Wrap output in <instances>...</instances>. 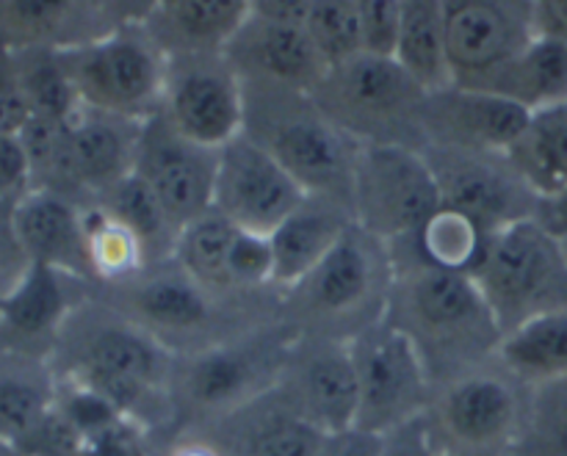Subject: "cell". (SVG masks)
Segmentation results:
<instances>
[{
	"instance_id": "obj_15",
	"label": "cell",
	"mask_w": 567,
	"mask_h": 456,
	"mask_svg": "<svg viewBox=\"0 0 567 456\" xmlns=\"http://www.w3.org/2000/svg\"><path fill=\"white\" fill-rule=\"evenodd\" d=\"M454 83L485 89L543 31L537 0H443Z\"/></svg>"
},
{
	"instance_id": "obj_21",
	"label": "cell",
	"mask_w": 567,
	"mask_h": 456,
	"mask_svg": "<svg viewBox=\"0 0 567 456\" xmlns=\"http://www.w3.org/2000/svg\"><path fill=\"white\" fill-rule=\"evenodd\" d=\"M532 122V111L485 89L446 86L424 100V138L437 147L509 153Z\"/></svg>"
},
{
	"instance_id": "obj_30",
	"label": "cell",
	"mask_w": 567,
	"mask_h": 456,
	"mask_svg": "<svg viewBox=\"0 0 567 456\" xmlns=\"http://www.w3.org/2000/svg\"><path fill=\"white\" fill-rule=\"evenodd\" d=\"M393 59L426 92H441V89L454 86L452 61H449L446 6H443V0H402Z\"/></svg>"
},
{
	"instance_id": "obj_3",
	"label": "cell",
	"mask_w": 567,
	"mask_h": 456,
	"mask_svg": "<svg viewBox=\"0 0 567 456\" xmlns=\"http://www.w3.org/2000/svg\"><path fill=\"white\" fill-rule=\"evenodd\" d=\"M393 263L396 280L385 319L413 343L432 385L496 363L504 332L474 277L402 252H393Z\"/></svg>"
},
{
	"instance_id": "obj_49",
	"label": "cell",
	"mask_w": 567,
	"mask_h": 456,
	"mask_svg": "<svg viewBox=\"0 0 567 456\" xmlns=\"http://www.w3.org/2000/svg\"><path fill=\"white\" fill-rule=\"evenodd\" d=\"M543 31H557L567 37V0H537Z\"/></svg>"
},
{
	"instance_id": "obj_14",
	"label": "cell",
	"mask_w": 567,
	"mask_h": 456,
	"mask_svg": "<svg viewBox=\"0 0 567 456\" xmlns=\"http://www.w3.org/2000/svg\"><path fill=\"white\" fill-rule=\"evenodd\" d=\"M161 114L205 147H225L244 131V81L225 50L166 55Z\"/></svg>"
},
{
	"instance_id": "obj_42",
	"label": "cell",
	"mask_w": 567,
	"mask_h": 456,
	"mask_svg": "<svg viewBox=\"0 0 567 456\" xmlns=\"http://www.w3.org/2000/svg\"><path fill=\"white\" fill-rule=\"evenodd\" d=\"M31 188V160L25 144L14 133H0V197L17 203Z\"/></svg>"
},
{
	"instance_id": "obj_37",
	"label": "cell",
	"mask_w": 567,
	"mask_h": 456,
	"mask_svg": "<svg viewBox=\"0 0 567 456\" xmlns=\"http://www.w3.org/2000/svg\"><path fill=\"white\" fill-rule=\"evenodd\" d=\"M83 221H86L94 282L116 280V277H125L144 266V255L136 238L120 221L111 219L103 208L83 205Z\"/></svg>"
},
{
	"instance_id": "obj_46",
	"label": "cell",
	"mask_w": 567,
	"mask_h": 456,
	"mask_svg": "<svg viewBox=\"0 0 567 456\" xmlns=\"http://www.w3.org/2000/svg\"><path fill=\"white\" fill-rule=\"evenodd\" d=\"M161 0H105V20L116 25H144Z\"/></svg>"
},
{
	"instance_id": "obj_6",
	"label": "cell",
	"mask_w": 567,
	"mask_h": 456,
	"mask_svg": "<svg viewBox=\"0 0 567 456\" xmlns=\"http://www.w3.org/2000/svg\"><path fill=\"white\" fill-rule=\"evenodd\" d=\"M291 341L293 330L277 319L214 349L175 357L169 387L172 426L155 443L188 435L271 391Z\"/></svg>"
},
{
	"instance_id": "obj_36",
	"label": "cell",
	"mask_w": 567,
	"mask_h": 456,
	"mask_svg": "<svg viewBox=\"0 0 567 456\" xmlns=\"http://www.w3.org/2000/svg\"><path fill=\"white\" fill-rule=\"evenodd\" d=\"M11 55H14L17 64V81H20L22 92L31 103L33 116L70 122L81 108V100H78L64 64H61L59 50L37 48Z\"/></svg>"
},
{
	"instance_id": "obj_18",
	"label": "cell",
	"mask_w": 567,
	"mask_h": 456,
	"mask_svg": "<svg viewBox=\"0 0 567 456\" xmlns=\"http://www.w3.org/2000/svg\"><path fill=\"white\" fill-rule=\"evenodd\" d=\"M302 199L305 188L244 131L219 147L214 208L236 227L269 238Z\"/></svg>"
},
{
	"instance_id": "obj_54",
	"label": "cell",
	"mask_w": 567,
	"mask_h": 456,
	"mask_svg": "<svg viewBox=\"0 0 567 456\" xmlns=\"http://www.w3.org/2000/svg\"><path fill=\"white\" fill-rule=\"evenodd\" d=\"M437 456H474V454H437Z\"/></svg>"
},
{
	"instance_id": "obj_32",
	"label": "cell",
	"mask_w": 567,
	"mask_h": 456,
	"mask_svg": "<svg viewBox=\"0 0 567 456\" xmlns=\"http://www.w3.org/2000/svg\"><path fill=\"white\" fill-rule=\"evenodd\" d=\"M509 158L548 205L567 197V105L535 111Z\"/></svg>"
},
{
	"instance_id": "obj_33",
	"label": "cell",
	"mask_w": 567,
	"mask_h": 456,
	"mask_svg": "<svg viewBox=\"0 0 567 456\" xmlns=\"http://www.w3.org/2000/svg\"><path fill=\"white\" fill-rule=\"evenodd\" d=\"M89 205L103 208L111 219L120 221V225L136 238L138 247H142L144 263L175 258L181 227L172 221V216L166 214V208L158 203V197L150 191V186L142 177H125V180L111 186L109 191H103Z\"/></svg>"
},
{
	"instance_id": "obj_48",
	"label": "cell",
	"mask_w": 567,
	"mask_h": 456,
	"mask_svg": "<svg viewBox=\"0 0 567 456\" xmlns=\"http://www.w3.org/2000/svg\"><path fill=\"white\" fill-rule=\"evenodd\" d=\"M150 456H219L208 443L197 437H172V441L155 443L150 448Z\"/></svg>"
},
{
	"instance_id": "obj_51",
	"label": "cell",
	"mask_w": 567,
	"mask_h": 456,
	"mask_svg": "<svg viewBox=\"0 0 567 456\" xmlns=\"http://www.w3.org/2000/svg\"><path fill=\"white\" fill-rule=\"evenodd\" d=\"M22 269H25V266H20V269H17V266L0 263V299H3V293L9 291V286L17 280V274H20Z\"/></svg>"
},
{
	"instance_id": "obj_24",
	"label": "cell",
	"mask_w": 567,
	"mask_h": 456,
	"mask_svg": "<svg viewBox=\"0 0 567 456\" xmlns=\"http://www.w3.org/2000/svg\"><path fill=\"white\" fill-rule=\"evenodd\" d=\"M142 122L81 105L70 120V155L86 203L133 175Z\"/></svg>"
},
{
	"instance_id": "obj_16",
	"label": "cell",
	"mask_w": 567,
	"mask_h": 456,
	"mask_svg": "<svg viewBox=\"0 0 567 456\" xmlns=\"http://www.w3.org/2000/svg\"><path fill=\"white\" fill-rule=\"evenodd\" d=\"M219 149L183 136L164 114L142 122L133 175L142 177L177 227L214 208Z\"/></svg>"
},
{
	"instance_id": "obj_47",
	"label": "cell",
	"mask_w": 567,
	"mask_h": 456,
	"mask_svg": "<svg viewBox=\"0 0 567 456\" xmlns=\"http://www.w3.org/2000/svg\"><path fill=\"white\" fill-rule=\"evenodd\" d=\"M0 263L6 266H25L20 247L14 238V203L0 197Z\"/></svg>"
},
{
	"instance_id": "obj_7",
	"label": "cell",
	"mask_w": 567,
	"mask_h": 456,
	"mask_svg": "<svg viewBox=\"0 0 567 456\" xmlns=\"http://www.w3.org/2000/svg\"><path fill=\"white\" fill-rule=\"evenodd\" d=\"M426 94L393 55L358 53L330 66L313 100L352 142L424 149Z\"/></svg>"
},
{
	"instance_id": "obj_5",
	"label": "cell",
	"mask_w": 567,
	"mask_h": 456,
	"mask_svg": "<svg viewBox=\"0 0 567 456\" xmlns=\"http://www.w3.org/2000/svg\"><path fill=\"white\" fill-rule=\"evenodd\" d=\"M244 133L305 194L341 199L352 208V172L360 144L319 108L313 94L277 83L244 81Z\"/></svg>"
},
{
	"instance_id": "obj_22",
	"label": "cell",
	"mask_w": 567,
	"mask_h": 456,
	"mask_svg": "<svg viewBox=\"0 0 567 456\" xmlns=\"http://www.w3.org/2000/svg\"><path fill=\"white\" fill-rule=\"evenodd\" d=\"M225 55L241 81L277 83L308 94H313L330 72L308 28L266 20L258 14H249L241 22V28L225 44Z\"/></svg>"
},
{
	"instance_id": "obj_35",
	"label": "cell",
	"mask_w": 567,
	"mask_h": 456,
	"mask_svg": "<svg viewBox=\"0 0 567 456\" xmlns=\"http://www.w3.org/2000/svg\"><path fill=\"white\" fill-rule=\"evenodd\" d=\"M487 241H491V236L482 227H476L468 216L441 208L413 238L391 243V249L413 255V258L437 266V269L474 274L482 255H485Z\"/></svg>"
},
{
	"instance_id": "obj_26",
	"label": "cell",
	"mask_w": 567,
	"mask_h": 456,
	"mask_svg": "<svg viewBox=\"0 0 567 456\" xmlns=\"http://www.w3.org/2000/svg\"><path fill=\"white\" fill-rule=\"evenodd\" d=\"M111 31L94 0H0V50H64Z\"/></svg>"
},
{
	"instance_id": "obj_53",
	"label": "cell",
	"mask_w": 567,
	"mask_h": 456,
	"mask_svg": "<svg viewBox=\"0 0 567 456\" xmlns=\"http://www.w3.org/2000/svg\"><path fill=\"white\" fill-rule=\"evenodd\" d=\"M94 3H97L100 9H103V14H105V0H94Z\"/></svg>"
},
{
	"instance_id": "obj_28",
	"label": "cell",
	"mask_w": 567,
	"mask_h": 456,
	"mask_svg": "<svg viewBox=\"0 0 567 456\" xmlns=\"http://www.w3.org/2000/svg\"><path fill=\"white\" fill-rule=\"evenodd\" d=\"M59 402V376L48 360L0 349V437L20 446Z\"/></svg>"
},
{
	"instance_id": "obj_12",
	"label": "cell",
	"mask_w": 567,
	"mask_h": 456,
	"mask_svg": "<svg viewBox=\"0 0 567 456\" xmlns=\"http://www.w3.org/2000/svg\"><path fill=\"white\" fill-rule=\"evenodd\" d=\"M421 153L441 188L443 208L468 216L487 236H496L518 221L548 216V203L520 175L509 153L437 144H430Z\"/></svg>"
},
{
	"instance_id": "obj_50",
	"label": "cell",
	"mask_w": 567,
	"mask_h": 456,
	"mask_svg": "<svg viewBox=\"0 0 567 456\" xmlns=\"http://www.w3.org/2000/svg\"><path fill=\"white\" fill-rule=\"evenodd\" d=\"M502 456H551V454H548L546 448L540 446V443H535L532 437L524 435L518 443H515V446H509Z\"/></svg>"
},
{
	"instance_id": "obj_1",
	"label": "cell",
	"mask_w": 567,
	"mask_h": 456,
	"mask_svg": "<svg viewBox=\"0 0 567 456\" xmlns=\"http://www.w3.org/2000/svg\"><path fill=\"white\" fill-rule=\"evenodd\" d=\"M50 365L61 385L103 402L150 446L169 432L175 354L94 293L66 319Z\"/></svg>"
},
{
	"instance_id": "obj_27",
	"label": "cell",
	"mask_w": 567,
	"mask_h": 456,
	"mask_svg": "<svg viewBox=\"0 0 567 456\" xmlns=\"http://www.w3.org/2000/svg\"><path fill=\"white\" fill-rule=\"evenodd\" d=\"M249 17V0H161L144 28L166 55L225 50Z\"/></svg>"
},
{
	"instance_id": "obj_41",
	"label": "cell",
	"mask_w": 567,
	"mask_h": 456,
	"mask_svg": "<svg viewBox=\"0 0 567 456\" xmlns=\"http://www.w3.org/2000/svg\"><path fill=\"white\" fill-rule=\"evenodd\" d=\"M33 120V108L17 81L14 55L0 50V133L20 136L28 122Z\"/></svg>"
},
{
	"instance_id": "obj_39",
	"label": "cell",
	"mask_w": 567,
	"mask_h": 456,
	"mask_svg": "<svg viewBox=\"0 0 567 456\" xmlns=\"http://www.w3.org/2000/svg\"><path fill=\"white\" fill-rule=\"evenodd\" d=\"M526 437L540 443L551 456H567V382L532 391Z\"/></svg>"
},
{
	"instance_id": "obj_38",
	"label": "cell",
	"mask_w": 567,
	"mask_h": 456,
	"mask_svg": "<svg viewBox=\"0 0 567 456\" xmlns=\"http://www.w3.org/2000/svg\"><path fill=\"white\" fill-rule=\"evenodd\" d=\"M305 28L327 66H338L363 53L358 0H313Z\"/></svg>"
},
{
	"instance_id": "obj_13",
	"label": "cell",
	"mask_w": 567,
	"mask_h": 456,
	"mask_svg": "<svg viewBox=\"0 0 567 456\" xmlns=\"http://www.w3.org/2000/svg\"><path fill=\"white\" fill-rule=\"evenodd\" d=\"M349 349L358 376L354 429L385 435L426 413L435 385L426 376L413 343L391 321H377L349 341Z\"/></svg>"
},
{
	"instance_id": "obj_34",
	"label": "cell",
	"mask_w": 567,
	"mask_h": 456,
	"mask_svg": "<svg viewBox=\"0 0 567 456\" xmlns=\"http://www.w3.org/2000/svg\"><path fill=\"white\" fill-rule=\"evenodd\" d=\"M238 236H241V227H236L227 216L210 208L194 221H188L186 227H181L175 258L181 260V266L194 280L203 282L210 291L225 293V297H241L238 291H233L230 282V255Z\"/></svg>"
},
{
	"instance_id": "obj_44",
	"label": "cell",
	"mask_w": 567,
	"mask_h": 456,
	"mask_svg": "<svg viewBox=\"0 0 567 456\" xmlns=\"http://www.w3.org/2000/svg\"><path fill=\"white\" fill-rule=\"evenodd\" d=\"M319 456H380V435H369L360 429L327 435Z\"/></svg>"
},
{
	"instance_id": "obj_19",
	"label": "cell",
	"mask_w": 567,
	"mask_h": 456,
	"mask_svg": "<svg viewBox=\"0 0 567 456\" xmlns=\"http://www.w3.org/2000/svg\"><path fill=\"white\" fill-rule=\"evenodd\" d=\"M89 293L92 282L25 263L0 299V349L50 363L66 319Z\"/></svg>"
},
{
	"instance_id": "obj_10",
	"label": "cell",
	"mask_w": 567,
	"mask_h": 456,
	"mask_svg": "<svg viewBox=\"0 0 567 456\" xmlns=\"http://www.w3.org/2000/svg\"><path fill=\"white\" fill-rule=\"evenodd\" d=\"M59 55L81 105L133 120L161 111L166 53L144 25H116Z\"/></svg>"
},
{
	"instance_id": "obj_23",
	"label": "cell",
	"mask_w": 567,
	"mask_h": 456,
	"mask_svg": "<svg viewBox=\"0 0 567 456\" xmlns=\"http://www.w3.org/2000/svg\"><path fill=\"white\" fill-rule=\"evenodd\" d=\"M14 238L25 263H42L94 286L83 205L31 188L14 203Z\"/></svg>"
},
{
	"instance_id": "obj_2",
	"label": "cell",
	"mask_w": 567,
	"mask_h": 456,
	"mask_svg": "<svg viewBox=\"0 0 567 456\" xmlns=\"http://www.w3.org/2000/svg\"><path fill=\"white\" fill-rule=\"evenodd\" d=\"M92 293L142 327L175 357L205 352L277 321L282 297V291L225 297L194 280L177 258L94 282Z\"/></svg>"
},
{
	"instance_id": "obj_4",
	"label": "cell",
	"mask_w": 567,
	"mask_h": 456,
	"mask_svg": "<svg viewBox=\"0 0 567 456\" xmlns=\"http://www.w3.org/2000/svg\"><path fill=\"white\" fill-rule=\"evenodd\" d=\"M396 263L391 243L352 225L319 266L280 297V321L293 335L354 341L388 315Z\"/></svg>"
},
{
	"instance_id": "obj_52",
	"label": "cell",
	"mask_w": 567,
	"mask_h": 456,
	"mask_svg": "<svg viewBox=\"0 0 567 456\" xmlns=\"http://www.w3.org/2000/svg\"><path fill=\"white\" fill-rule=\"evenodd\" d=\"M0 456H28V454L22 452L17 443H9V441H3V437H0Z\"/></svg>"
},
{
	"instance_id": "obj_31",
	"label": "cell",
	"mask_w": 567,
	"mask_h": 456,
	"mask_svg": "<svg viewBox=\"0 0 567 456\" xmlns=\"http://www.w3.org/2000/svg\"><path fill=\"white\" fill-rule=\"evenodd\" d=\"M496 360L532 391L567 382V310L504 335Z\"/></svg>"
},
{
	"instance_id": "obj_40",
	"label": "cell",
	"mask_w": 567,
	"mask_h": 456,
	"mask_svg": "<svg viewBox=\"0 0 567 456\" xmlns=\"http://www.w3.org/2000/svg\"><path fill=\"white\" fill-rule=\"evenodd\" d=\"M363 53L393 55L399 37L402 0H358Z\"/></svg>"
},
{
	"instance_id": "obj_9",
	"label": "cell",
	"mask_w": 567,
	"mask_h": 456,
	"mask_svg": "<svg viewBox=\"0 0 567 456\" xmlns=\"http://www.w3.org/2000/svg\"><path fill=\"white\" fill-rule=\"evenodd\" d=\"M532 387L502 363L435 387L424 421L437 454L502 456L526 435Z\"/></svg>"
},
{
	"instance_id": "obj_20",
	"label": "cell",
	"mask_w": 567,
	"mask_h": 456,
	"mask_svg": "<svg viewBox=\"0 0 567 456\" xmlns=\"http://www.w3.org/2000/svg\"><path fill=\"white\" fill-rule=\"evenodd\" d=\"M181 437H197L219 456H319L327 435L271 387Z\"/></svg>"
},
{
	"instance_id": "obj_43",
	"label": "cell",
	"mask_w": 567,
	"mask_h": 456,
	"mask_svg": "<svg viewBox=\"0 0 567 456\" xmlns=\"http://www.w3.org/2000/svg\"><path fill=\"white\" fill-rule=\"evenodd\" d=\"M380 456H437L424 415L380 435Z\"/></svg>"
},
{
	"instance_id": "obj_45",
	"label": "cell",
	"mask_w": 567,
	"mask_h": 456,
	"mask_svg": "<svg viewBox=\"0 0 567 456\" xmlns=\"http://www.w3.org/2000/svg\"><path fill=\"white\" fill-rule=\"evenodd\" d=\"M310 9L313 0H249V14L288 22V25H308Z\"/></svg>"
},
{
	"instance_id": "obj_25",
	"label": "cell",
	"mask_w": 567,
	"mask_h": 456,
	"mask_svg": "<svg viewBox=\"0 0 567 456\" xmlns=\"http://www.w3.org/2000/svg\"><path fill=\"white\" fill-rule=\"evenodd\" d=\"M354 225V214L347 203L321 194H305L291 216L280 221L269 236L271 282L286 291L302 280L313 266L330 255V249Z\"/></svg>"
},
{
	"instance_id": "obj_29",
	"label": "cell",
	"mask_w": 567,
	"mask_h": 456,
	"mask_svg": "<svg viewBox=\"0 0 567 456\" xmlns=\"http://www.w3.org/2000/svg\"><path fill=\"white\" fill-rule=\"evenodd\" d=\"M491 92L535 111L567 105V37L540 31L507 66Z\"/></svg>"
},
{
	"instance_id": "obj_17",
	"label": "cell",
	"mask_w": 567,
	"mask_h": 456,
	"mask_svg": "<svg viewBox=\"0 0 567 456\" xmlns=\"http://www.w3.org/2000/svg\"><path fill=\"white\" fill-rule=\"evenodd\" d=\"M275 387L324 435L354 429L358 376L347 341L293 335Z\"/></svg>"
},
{
	"instance_id": "obj_11",
	"label": "cell",
	"mask_w": 567,
	"mask_h": 456,
	"mask_svg": "<svg viewBox=\"0 0 567 456\" xmlns=\"http://www.w3.org/2000/svg\"><path fill=\"white\" fill-rule=\"evenodd\" d=\"M441 208V188L421 149L360 144L352 172L354 225L385 243H399Z\"/></svg>"
},
{
	"instance_id": "obj_8",
	"label": "cell",
	"mask_w": 567,
	"mask_h": 456,
	"mask_svg": "<svg viewBox=\"0 0 567 456\" xmlns=\"http://www.w3.org/2000/svg\"><path fill=\"white\" fill-rule=\"evenodd\" d=\"M504 335L567 310V243L548 219H526L491 236L471 274Z\"/></svg>"
}]
</instances>
